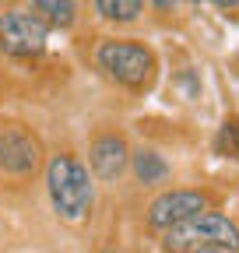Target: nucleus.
<instances>
[{"instance_id": "3", "label": "nucleus", "mask_w": 239, "mask_h": 253, "mask_svg": "<svg viewBox=\"0 0 239 253\" xmlns=\"http://www.w3.org/2000/svg\"><path fill=\"white\" fill-rule=\"evenodd\" d=\"M95 60H99V67L109 78H116L120 84H130V88L144 84L148 78H152V71H155L152 49L141 46V42H130V39H106V42H99Z\"/></svg>"}, {"instance_id": "2", "label": "nucleus", "mask_w": 239, "mask_h": 253, "mask_svg": "<svg viewBox=\"0 0 239 253\" xmlns=\"http://www.w3.org/2000/svg\"><path fill=\"white\" fill-rule=\"evenodd\" d=\"M162 243H165L169 253H187V250H197V246H218L225 253H236L239 250V229L225 214L204 211V214L183 221V225L169 229Z\"/></svg>"}, {"instance_id": "7", "label": "nucleus", "mask_w": 239, "mask_h": 253, "mask_svg": "<svg viewBox=\"0 0 239 253\" xmlns=\"http://www.w3.org/2000/svg\"><path fill=\"white\" fill-rule=\"evenodd\" d=\"M127 162H130L127 141L116 137V134H106V137H99L92 148H88V166H92V172H95L102 183L120 179V176H123V169H127Z\"/></svg>"}, {"instance_id": "13", "label": "nucleus", "mask_w": 239, "mask_h": 253, "mask_svg": "<svg viewBox=\"0 0 239 253\" xmlns=\"http://www.w3.org/2000/svg\"><path fill=\"white\" fill-rule=\"evenodd\" d=\"M102 253H120V250H113V246H109V250H102Z\"/></svg>"}, {"instance_id": "4", "label": "nucleus", "mask_w": 239, "mask_h": 253, "mask_svg": "<svg viewBox=\"0 0 239 253\" xmlns=\"http://www.w3.org/2000/svg\"><path fill=\"white\" fill-rule=\"evenodd\" d=\"M207 211V197L200 190H169V194L155 197L152 208H148V225L159 229V232H169L183 221L197 218Z\"/></svg>"}, {"instance_id": "12", "label": "nucleus", "mask_w": 239, "mask_h": 253, "mask_svg": "<svg viewBox=\"0 0 239 253\" xmlns=\"http://www.w3.org/2000/svg\"><path fill=\"white\" fill-rule=\"evenodd\" d=\"M187 253H225V250H218V246H197V250H187Z\"/></svg>"}, {"instance_id": "9", "label": "nucleus", "mask_w": 239, "mask_h": 253, "mask_svg": "<svg viewBox=\"0 0 239 253\" xmlns=\"http://www.w3.org/2000/svg\"><path fill=\"white\" fill-rule=\"evenodd\" d=\"M32 11H36V18L46 25H60V28H67L71 21H74V4L71 0H36L32 4Z\"/></svg>"}, {"instance_id": "10", "label": "nucleus", "mask_w": 239, "mask_h": 253, "mask_svg": "<svg viewBox=\"0 0 239 253\" xmlns=\"http://www.w3.org/2000/svg\"><path fill=\"white\" fill-rule=\"evenodd\" d=\"M95 11L106 21H134L137 14H144V4L141 0H99Z\"/></svg>"}, {"instance_id": "6", "label": "nucleus", "mask_w": 239, "mask_h": 253, "mask_svg": "<svg viewBox=\"0 0 239 253\" xmlns=\"http://www.w3.org/2000/svg\"><path fill=\"white\" fill-rule=\"evenodd\" d=\"M39 166V144L28 137L25 130H0V169L28 176Z\"/></svg>"}, {"instance_id": "11", "label": "nucleus", "mask_w": 239, "mask_h": 253, "mask_svg": "<svg viewBox=\"0 0 239 253\" xmlns=\"http://www.w3.org/2000/svg\"><path fill=\"white\" fill-rule=\"evenodd\" d=\"M218 151L229 158H239V120H225L222 130H218Z\"/></svg>"}, {"instance_id": "8", "label": "nucleus", "mask_w": 239, "mask_h": 253, "mask_svg": "<svg viewBox=\"0 0 239 253\" xmlns=\"http://www.w3.org/2000/svg\"><path fill=\"white\" fill-rule=\"evenodd\" d=\"M130 158H134V176H137L144 186H155V183H162V179L169 176V162H165L159 151H152V148H141V151H134Z\"/></svg>"}, {"instance_id": "5", "label": "nucleus", "mask_w": 239, "mask_h": 253, "mask_svg": "<svg viewBox=\"0 0 239 253\" xmlns=\"http://www.w3.org/2000/svg\"><path fill=\"white\" fill-rule=\"evenodd\" d=\"M46 46V25L36 14L25 11H7L0 14V49L11 56H32L42 53Z\"/></svg>"}, {"instance_id": "1", "label": "nucleus", "mask_w": 239, "mask_h": 253, "mask_svg": "<svg viewBox=\"0 0 239 253\" xmlns=\"http://www.w3.org/2000/svg\"><path fill=\"white\" fill-rule=\"evenodd\" d=\"M46 186L53 211L64 221H81L92 208V176L74 155H53L46 166Z\"/></svg>"}]
</instances>
